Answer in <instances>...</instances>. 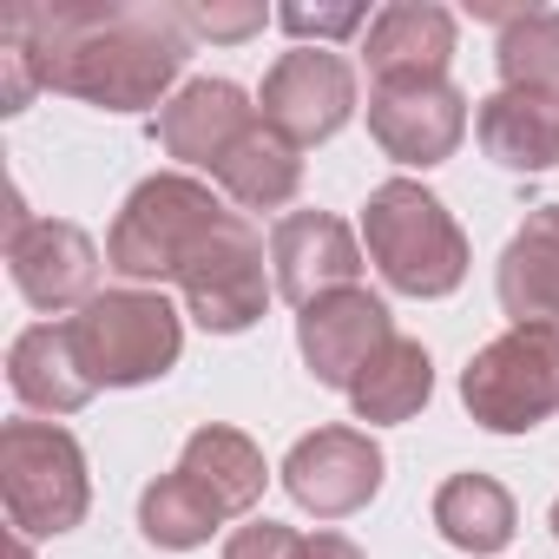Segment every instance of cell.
<instances>
[{
  "label": "cell",
  "instance_id": "6da1fadb",
  "mask_svg": "<svg viewBox=\"0 0 559 559\" xmlns=\"http://www.w3.org/2000/svg\"><path fill=\"white\" fill-rule=\"evenodd\" d=\"M0 40L21 47L40 93L86 99L99 112H145L165 106L191 60V34L178 8H14L0 21Z\"/></svg>",
  "mask_w": 559,
  "mask_h": 559
},
{
  "label": "cell",
  "instance_id": "7a4b0ae2",
  "mask_svg": "<svg viewBox=\"0 0 559 559\" xmlns=\"http://www.w3.org/2000/svg\"><path fill=\"white\" fill-rule=\"evenodd\" d=\"M362 243H369V257L382 270V284L402 290V297H421V304L454 297L467 284V263H474L467 230L454 224V211L415 178H389V185L369 191Z\"/></svg>",
  "mask_w": 559,
  "mask_h": 559
},
{
  "label": "cell",
  "instance_id": "3957f363",
  "mask_svg": "<svg viewBox=\"0 0 559 559\" xmlns=\"http://www.w3.org/2000/svg\"><path fill=\"white\" fill-rule=\"evenodd\" d=\"M224 198L191 178V171H158L145 185H132V198L112 217L106 237V270H119L126 284L152 290V284H178V270L198 257V243L224 224Z\"/></svg>",
  "mask_w": 559,
  "mask_h": 559
},
{
  "label": "cell",
  "instance_id": "277c9868",
  "mask_svg": "<svg viewBox=\"0 0 559 559\" xmlns=\"http://www.w3.org/2000/svg\"><path fill=\"white\" fill-rule=\"evenodd\" d=\"M0 500L21 539L73 533L93 507L86 448L60 421H8L0 428Z\"/></svg>",
  "mask_w": 559,
  "mask_h": 559
},
{
  "label": "cell",
  "instance_id": "5b68a950",
  "mask_svg": "<svg viewBox=\"0 0 559 559\" xmlns=\"http://www.w3.org/2000/svg\"><path fill=\"white\" fill-rule=\"evenodd\" d=\"M67 330L99 389H145V382L171 376V362L185 349V317L165 304V290H139V284L99 290Z\"/></svg>",
  "mask_w": 559,
  "mask_h": 559
},
{
  "label": "cell",
  "instance_id": "8992f818",
  "mask_svg": "<svg viewBox=\"0 0 559 559\" xmlns=\"http://www.w3.org/2000/svg\"><path fill=\"white\" fill-rule=\"evenodd\" d=\"M461 402L487 435H526L559 415V330H507L461 369Z\"/></svg>",
  "mask_w": 559,
  "mask_h": 559
},
{
  "label": "cell",
  "instance_id": "52a82bcc",
  "mask_svg": "<svg viewBox=\"0 0 559 559\" xmlns=\"http://www.w3.org/2000/svg\"><path fill=\"white\" fill-rule=\"evenodd\" d=\"M178 290H185V317H191L198 330H211V336H243V330L270 310V297H276V276H270V263H263V230H257L243 211H230V217L198 243V257L178 270Z\"/></svg>",
  "mask_w": 559,
  "mask_h": 559
},
{
  "label": "cell",
  "instance_id": "ba28073f",
  "mask_svg": "<svg viewBox=\"0 0 559 559\" xmlns=\"http://www.w3.org/2000/svg\"><path fill=\"white\" fill-rule=\"evenodd\" d=\"M263 126L284 132L297 152L336 139L356 119V67L330 47H290L263 73Z\"/></svg>",
  "mask_w": 559,
  "mask_h": 559
},
{
  "label": "cell",
  "instance_id": "9c48e42d",
  "mask_svg": "<svg viewBox=\"0 0 559 559\" xmlns=\"http://www.w3.org/2000/svg\"><path fill=\"white\" fill-rule=\"evenodd\" d=\"M8 270H14V290L47 317L86 310L99 297V243L67 217H27L14 204V217H8Z\"/></svg>",
  "mask_w": 559,
  "mask_h": 559
},
{
  "label": "cell",
  "instance_id": "30bf717a",
  "mask_svg": "<svg viewBox=\"0 0 559 559\" xmlns=\"http://www.w3.org/2000/svg\"><path fill=\"white\" fill-rule=\"evenodd\" d=\"M382 474H389V461H382L376 435L343 428V421L304 435V441L284 454V487H290V500H297L304 513H317V520H349V513H362V507L382 493Z\"/></svg>",
  "mask_w": 559,
  "mask_h": 559
},
{
  "label": "cell",
  "instance_id": "8fae6325",
  "mask_svg": "<svg viewBox=\"0 0 559 559\" xmlns=\"http://www.w3.org/2000/svg\"><path fill=\"white\" fill-rule=\"evenodd\" d=\"M369 139L395 165H448L467 139V93L454 80L415 86H369Z\"/></svg>",
  "mask_w": 559,
  "mask_h": 559
},
{
  "label": "cell",
  "instance_id": "7c38bea8",
  "mask_svg": "<svg viewBox=\"0 0 559 559\" xmlns=\"http://www.w3.org/2000/svg\"><path fill=\"white\" fill-rule=\"evenodd\" d=\"M270 276H276V297L310 310L336 290H356L362 276V243L343 217L330 211H290L276 217L270 230Z\"/></svg>",
  "mask_w": 559,
  "mask_h": 559
},
{
  "label": "cell",
  "instance_id": "4fadbf2b",
  "mask_svg": "<svg viewBox=\"0 0 559 559\" xmlns=\"http://www.w3.org/2000/svg\"><path fill=\"white\" fill-rule=\"evenodd\" d=\"M402 330H395V317H389V304L376 297V290H336V297H323V304H310L304 317H297V349H304V362H310V376L323 382V389H356V376L395 343Z\"/></svg>",
  "mask_w": 559,
  "mask_h": 559
},
{
  "label": "cell",
  "instance_id": "5bb4252c",
  "mask_svg": "<svg viewBox=\"0 0 559 559\" xmlns=\"http://www.w3.org/2000/svg\"><path fill=\"white\" fill-rule=\"evenodd\" d=\"M263 112L250 106V93L237 86V80H191V86H178L158 112H152V145L165 152V158H178V165H191V171H217L224 165V152L257 126Z\"/></svg>",
  "mask_w": 559,
  "mask_h": 559
},
{
  "label": "cell",
  "instance_id": "9a60e30c",
  "mask_svg": "<svg viewBox=\"0 0 559 559\" xmlns=\"http://www.w3.org/2000/svg\"><path fill=\"white\" fill-rule=\"evenodd\" d=\"M369 86H415V80H448L454 67V14L435 0H395L369 21Z\"/></svg>",
  "mask_w": 559,
  "mask_h": 559
},
{
  "label": "cell",
  "instance_id": "2e32d148",
  "mask_svg": "<svg viewBox=\"0 0 559 559\" xmlns=\"http://www.w3.org/2000/svg\"><path fill=\"white\" fill-rule=\"evenodd\" d=\"M493 290H500V310L513 317V330H526V323L559 330V204L526 211V224L507 237V250L493 263Z\"/></svg>",
  "mask_w": 559,
  "mask_h": 559
},
{
  "label": "cell",
  "instance_id": "e0dca14e",
  "mask_svg": "<svg viewBox=\"0 0 559 559\" xmlns=\"http://www.w3.org/2000/svg\"><path fill=\"white\" fill-rule=\"evenodd\" d=\"M8 382H14V395H21L34 415H80V408L99 395V382L86 376V362H80L67 323H34V330H21L14 349H8Z\"/></svg>",
  "mask_w": 559,
  "mask_h": 559
},
{
  "label": "cell",
  "instance_id": "ac0fdd59",
  "mask_svg": "<svg viewBox=\"0 0 559 559\" xmlns=\"http://www.w3.org/2000/svg\"><path fill=\"white\" fill-rule=\"evenodd\" d=\"M178 474L224 513V520H243L263 487H270V467H263V448L243 435V428H224V421H204L185 435V454H178Z\"/></svg>",
  "mask_w": 559,
  "mask_h": 559
},
{
  "label": "cell",
  "instance_id": "d6986e66",
  "mask_svg": "<svg viewBox=\"0 0 559 559\" xmlns=\"http://www.w3.org/2000/svg\"><path fill=\"white\" fill-rule=\"evenodd\" d=\"M474 139H480V152H487L493 165L539 178V171L559 165V106L500 86V93L480 99V112H474Z\"/></svg>",
  "mask_w": 559,
  "mask_h": 559
},
{
  "label": "cell",
  "instance_id": "ffe728a7",
  "mask_svg": "<svg viewBox=\"0 0 559 559\" xmlns=\"http://www.w3.org/2000/svg\"><path fill=\"white\" fill-rule=\"evenodd\" d=\"M243 211H284L297 191H304V152L284 139V132H270L263 119L224 152V165L211 171Z\"/></svg>",
  "mask_w": 559,
  "mask_h": 559
},
{
  "label": "cell",
  "instance_id": "44dd1931",
  "mask_svg": "<svg viewBox=\"0 0 559 559\" xmlns=\"http://www.w3.org/2000/svg\"><path fill=\"white\" fill-rule=\"evenodd\" d=\"M435 526H441L448 546L487 559V552H500L513 539L520 513H513V493L493 474H454V480L435 487Z\"/></svg>",
  "mask_w": 559,
  "mask_h": 559
},
{
  "label": "cell",
  "instance_id": "7402d4cb",
  "mask_svg": "<svg viewBox=\"0 0 559 559\" xmlns=\"http://www.w3.org/2000/svg\"><path fill=\"white\" fill-rule=\"evenodd\" d=\"M428 395H435V362H428V349L415 343V336H395L362 376H356V389H349V408L362 415V421H415L421 408H428Z\"/></svg>",
  "mask_w": 559,
  "mask_h": 559
},
{
  "label": "cell",
  "instance_id": "603a6c76",
  "mask_svg": "<svg viewBox=\"0 0 559 559\" xmlns=\"http://www.w3.org/2000/svg\"><path fill=\"white\" fill-rule=\"evenodd\" d=\"M500 86L559 106V8H520L500 14V47H493Z\"/></svg>",
  "mask_w": 559,
  "mask_h": 559
},
{
  "label": "cell",
  "instance_id": "cb8c5ba5",
  "mask_svg": "<svg viewBox=\"0 0 559 559\" xmlns=\"http://www.w3.org/2000/svg\"><path fill=\"white\" fill-rule=\"evenodd\" d=\"M224 526V513L171 467L158 474L145 493H139V533L158 546V552H191V546H211V533Z\"/></svg>",
  "mask_w": 559,
  "mask_h": 559
},
{
  "label": "cell",
  "instance_id": "d4e9b609",
  "mask_svg": "<svg viewBox=\"0 0 559 559\" xmlns=\"http://www.w3.org/2000/svg\"><path fill=\"white\" fill-rule=\"evenodd\" d=\"M217 559H304V533L284 526V520H250L224 539Z\"/></svg>",
  "mask_w": 559,
  "mask_h": 559
},
{
  "label": "cell",
  "instance_id": "484cf974",
  "mask_svg": "<svg viewBox=\"0 0 559 559\" xmlns=\"http://www.w3.org/2000/svg\"><path fill=\"white\" fill-rule=\"evenodd\" d=\"M276 27L323 47V40H343L356 27H369V8H276Z\"/></svg>",
  "mask_w": 559,
  "mask_h": 559
},
{
  "label": "cell",
  "instance_id": "4316f807",
  "mask_svg": "<svg viewBox=\"0 0 559 559\" xmlns=\"http://www.w3.org/2000/svg\"><path fill=\"white\" fill-rule=\"evenodd\" d=\"M185 14V34L191 40H250V34H263V8H217V0H211V8H178Z\"/></svg>",
  "mask_w": 559,
  "mask_h": 559
},
{
  "label": "cell",
  "instance_id": "83f0119b",
  "mask_svg": "<svg viewBox=\"0 0 559 559\" xmlns=\"http://www.w3.org/2000/svg\"><path fill=\"white\" fill-rule=\"evenodd\" d=\"M304 559H362V546L349 533H310L304 539Z\"/></svg>",
  "mask_w": 559,
  "mask_h": 559
},
{
  "label": "cell",
  "instance_id": "f1b7e54d",
  "mask_svg": "<svg viewBox=\"0 0 559 559\" xmlns=\"http://www.w3.org/2000/svg\"><path fill=\"white\" fill-rule=\"evenodd\" d=\"M14 559H34V546H27V539H21V533H14Z\"/></svg>",
  "mask_w": 559,
  "mask_h": 559
},
{
  "label": "cell",
  "instance_id": "f546056e",
  "mask_svg": "<svg viewBox=\"0 0 559 559\" xmlns=\"http://www.w3.org/2000/svg\"><path fill=\"white\" fill-rule=\"evenodd\" d=\"M552 539H559V500H552Z\"/></svg>",
  "mask_w": 559,
  "mask_h": 559
}]
</instances>
